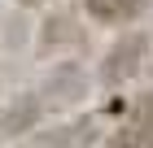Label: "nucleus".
<instances>
[{
    "label": "nucleus",
    "mask_w": 153,
    "mask_h": 148,
    "mask_svg": "<svg viewBox=\"0 0 153 148\" xmlns=\"http://www.w3.org/2000/svg\"><path fill=\"white\" fill-rule=\"evenodd\" d=\"M149 52H153V35L149 31H123L114 44L105 48L101 66H96V83H101V87H123V83H131L144 70Z\"/></svg>",
    "instance_id": "f257e3e1"
},
{
    "label": "nucleus",
    "mask_w": 153,
    "mask_h": 148,
    "mask_svg": "<svg viewBox=\"0 0 153 148\" xmlns=\"http://www.w3.org/2000/svg\"><path fill=\"white\" fill-rule=\"evenodd\" d=\"M88 91H92L88 70H83L79 61H61V66H53V74H48V79L35 87V96L44 100L48 118H57V113H66V109H74Z\"/></svg>",
    "instance_id": "f03ea898"
},
{
    "label": "nucleus",
    "mask_w": 153,
    "mask_h": 148,
    "mask_svg": "<svg viewBox=\"0 0 153 148\" xmlns=\"http://www.w3.org/2000/svg\"><path fill=\"white\" fill-rule=\"evenodd\" d=\"M105 148H153V91L144 96L123 126L105 135Z\"/></svg>",
    "instance_id": "7ed1b4c3"
},
{
    "label": "nucleus",
    "mask_w": 153,
    "mask_h": 148,
    "mask_svg": "<svg viewBox=\"0 0 153 148\" xmlns=\"http://www.w3.org/2000/svg\"><path fill=\"white\" fill-rule=\"evenodd\" d=\"M83 13L96 26H131L140 13H149V0H83Z\"/></svg>",
    "instance_id": "20e7f679"
},
{
    "label": "nucleus",
    "mask_w": 153,
    "mask_h": 148,
    "mask_svg": "<svg viewBox=\"0 0 153 148\" xmlns=\"http://www.w3.org/2000/svg\"><path fill=\"white\" fill-rule=\"evenodd\" d=\"M79 44H83L79 13H53L39 31V52H61V48H79Z\"/></svg>",
    "instance_id": "39448f33"
},
{
    "label": "nucleus",
    "mask_w": 153,
    "mask_h": 148,
    "mask_svg": "<svg viewBox=\"0 0 153 148\" xmlns=\"http://www.w3.org/2000/svg\"><path fill=\"white\" fill-rule=\"evenodd\" d=\"M18 4H22V9H48L53 0H18Z\"/></svg>",
    "instance_id": "423d86ee"
},
{
    "label": "nucleus",
    "mask_w": 153,
    "mask_h": 148,
    "mask_svg": "<svg viewBox=\"0 0 153 148\" xmlns=\"http://www.w3.org/2000/svg\"><path fill=\"white\" fill-rule=\"evenodd\" d=\"M22 148H26V144H22Z\"/></svg>",
    "instance_id": "0eeeda50"
}]
</instances>
